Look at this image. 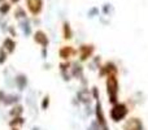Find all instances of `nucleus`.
<instances>
[{"label": "nucleus", "mask_w": 148, "mask_h": 130, "mask_svg": "<svg viewBox=\"0 0 148 130\" xmlns=\"http://www.w3.org/2000/svg\"><path fill=\"white\" fill-rule=\"evenodd\" d=\"M21 26H22L23 33H25L26 35H30L31 29H30V23H29V21H27V20H26V21H22V22H21Z\"/></svg>", "instance_id": "nucleus-17"}, {"label": "nucleus", "mask_w": 148, "mask_h": 130, "mask_svg": "<svg viewBox=\"0 0 148 130\" xmlns=\"http://www.w3.org/2000/svg\"><path fill=\"white\" fill-rule=\"evenodd\" d=\"M34 130H39V129L38 128H34Z\"/></svg>", "instance_id": "nucleus-29"}, {"label": "nucleus", "mask_w": 148, "mask_h": 130, "mask_svg": "<svg viewBox=\"0 0 148 130\" xmlns=\"http://www.w3.org/2000/svg\"><path fill=\"white\" fill-rule=\"evenodd\" d=\"M94 96H95V99H99V98H97V89L96 87H94Z\"/></svg>", "instance_id": "nucleus-25"}, {"label": "nucleus", "mask_w": 148, "mask_h": 130, "mask_svg": "<svg viewBox=\"0 0 148 130\" xmlns=\"http://www.w3.org/2000/svg\"><path fill=\"white\" fill-rule=\"evenodd\" d=\"M94 50H95V47L92 46V44H83V46L79 47L78 52H79V56H81L82 61H84V60L88 59V57L94 54Z\"/></svg>", "instance_id": "nucleus-4"}, {"label": "nucleus", "mask_w": 148, "mask_h": 130, "mask_svg": "<svg viewBox=\"0 0 148 130\" xmlns=\"http://www.w3.org/2000/svg\"><path fill=\"white\" fill-rule=\"evenodd\" d=\"M118 69L117 66H116L113 63H107L104 66L101 68V70H100V76H109V74H117Z\"/></svg>", "instance_id": "nucleus-8"}, {"label": "nucleus", "mask_w": 148, "mask_h": 130, "mask_svg": "<svg viewBox=\"0 0 148 130\" xmlns=\"http://www.w3.org/2000/svg\"><path fill=\"white\" fill-rule=\"evenodd\" d=\"M18 100V96H14V95H10V96H4L3 98V102L4 104H12V103H16Z\"/></svg>", "instance_id": "nucleus-16"}, {"label": "nucleus", "mask_w": 148, "mask_h": 130, "mask_svg": "<svg viewBox=\"0 0 148 130\" xmlns=\"http://www.w3.org/2000/svg\"><path fill=\"white\" fill-rule=\"evenodd\" d=\"M95 112H96V117H97V122L103 126V128L108 129L107 128V121H105V117H104V113H103V108H101V103L97 100L96 102V105H95Z\"/></svg>", "instance_id": "nucleus-6"}, {"label": "nucleus", "mask_w": 148, "mask_h": 130, "mask_svg": "<svg viewBox=\"0 0 148 130\" xmlns=\"http://www.w3.org/2000/svg\"><path fill=\"white\" fill-rule=\"evenodd\" d=\"M10 8H12V4L10 3H1L0 4V14L1 16H4V14H7L8 12L10 10Z\"/></svg>", "instance_id": "nucleus-14"}, {"label": "nucleus", "mask_w": 148, "mask_h": 130, "mask_svg": "<svg viewBox=\"0 0 148 130\" xmlns=\"http://www.w3.org/2000/svg\"><path fill=\"white\" fill-rule=\"evenodd\" d=\"M127 113H129L127 105L123 104V103H116V104H113L112 109H110V118L114 122H118V121L123 120L127 116Z\"/></svg>", "instance_id": "nucleus-2"}, {"label": "nucleus", "mask_w": 148, "mask_h": 130, "mask_svg": "<svg viewBox=\"0 0 148 130\" xmlns=\"http://www.w3.org/2000/svg\"><path fill=\"white\" fill-rule=\"evenodd\" d=\"M59 54H60V57H61V59L68 60L75 55V50H74L72 46H62L61 48H60Z\"/></svg>", "instance_id": "nucleus-7"}, {"label": "nucleus", "mask_w": 148, "mask_h": 130, "mask_svg": "<svg viewBox=\"0 0 148 130\" xmlns=\"http://www.w3.org/2000/svg\"><path fill=\"white\" fill-rule=\"evenodd\" d=\"M21 113H22V107H14L13 108V111H10V115L12 116H20Z\"/></svg>", "instance_id": "nucleus-20"}, {"label": "nucleus", "mask_w": 148, "mask_h": 130, "mask_svg": "<svg viewBox=\"0 0 148 130\" xmlns=\"http://www.w3.org/2000/svg\"><path fill=\"white\" fill-rule=\"evenodd\" d=\"M26 83H27V79H26V77L25 76H18L17 78H16V85H17V87L20 90H23L25 89V86H26Z\"/></svg>", "instance_id": "nucleus-12"}, {"label": "nucleus", "mask_w": 148, "mask_h": 130, "mask_svg": "<svg viewBox=\"0 0 148 130\" xmlns=\"http://www.w3.org/2000/svg\"><path fill=\"white\" fill-rule=\"evenodd\" d=\"M34 41L38 44L43 46V48H47V46H48V38H47V34L43 30H38L34 34Z\"/></svg>", "instance_id": "nucleus-5"}, {"label": "nucleus", "mask_w": 148, "mask_h": 130, "mask_svg": "<svg viewBox=\"0 0 148 130\" xmlns=\"http://www.w3.org/2000/svg\"><path fill=\"white\" fill-rule=\"evenodd\" d=\"M62 35H64V39H70L73 36L72 29H70V23L68 21H65L64 25H62Z\"/></svg>", "instance_id": "nucleus-10"}, {"label": "nucleus", "mask_w": 148, "mask_h": 130, "mask_svg": "<svg viewBox=\"0 0 148 130\" xmlns=\"http://www.w3.org/2000/svg\"><path fill=\"white\" fill-rule=\"evenodd\" d=\"M110 8H112L110 4H104V7H103V13H104V14H108L109 10H110Z\"/></svg>", "instance_id": "nucleus-24"}, {"label": "nucleus", "mask_w": 148, "mask_h": 130, "mask_svg": "<svg viewBox=\"0 0 148 130\" xmlns=\"http://www.w3.org/2000/svg\"><path fill=\"white\" fill-rule=\"evenodd\" d=\"M5 1V0H0V4H1V3H4Z\"/></svg>", "instance_id": "nucleus-28"}, {"label": "nucleus", "mask_w": 148, "mask_h": 130, "mask_svg": "<svg viewBox=\"0 0 148 130\" xmlns=\"http://www.w3.org/2000/svg\"><path fill=\"white\" fill-rule=\"evenodd\" d=\"M23 122H25V121H23V118L20 117V116H17V117H14L12 121H10L9 125L10 126H17V125H22Z\"/></svg>", "instance_id": "nucleus-18"}, {"label": "nucleus", "mask_w": 148, "mask_h": 130, "mask_svg": "<svg viewBox=\"0 0 148 130\" xmlns=\"http://www.w3.org/2000/svg\"><path fill=\"white\" fill-rule=\"evenodd\" d=\"M49 105V96H46L43 99V102H42V109H47Z\"/></svg>", "instance_id": "nucleus-23"}, {"label": "nucleus", "mask_w": 148, "mask_h": 130, "mask_svg": "<svg viewBox=\"0 0 148 130\" xmlns=\"http://www.w3.org/2000/svg\"><path fill=\"white\" fill-rule=\"evenodd\" d=\"M13 130H18V129H13Z\"/></svg>", "instance_id": "nucleus-30"}, {"label": "nucleus", "mask_w": 148, "mask_h": 130, "mask_svg": "<svg viewBox=\"0 0 148 130\" xmlns=\"http://www.w3.org/2000/svg\"><path fill=\"white\" fill-rule=\"evenodd\" d=\"M3 98H4V94H3V92L0 91V100H3Z\"/></svg>", "instance_id": "nucleus-27"}, {"label": "nucleus", "mask_w": 148, "mask_h": 130, "mask_svg": "<svg viewBox=\"0 0 148 130\" xmlns=\"http://www.w3.org/2000/svg\"><path fill=\"white\" fill-rule=\"evenodd\" d=\"M25 3H26L27 10L33 16L40 14L42 10H43V4H44L43 0H25Z\"/></svg>", "instance_id": "nucleus-3"}, {"label": "nucleus", "mask_w": 148, "mask_h": 130, "mask_svg": "<svg viewBox=\"0 0 148 130\" xmlns=\"http://www.w3.org/2000/svg\"><path fill=\"white\" fill-rule=\"evenodd\" d=\"M97 13H99V8H97V7H92L91 9L88 10V16H90V17H94V16H96Z\"/></svg>", "instance_id": "nucleus-22"}, {"label": "nucleus", "mask_w": 148, "mask_h": 130, "mask_svg": "<svg viewBox=\"0 0 148 130\" xmlns=\"http://www.w3.org/2000/svg\"><path fill=\"white\" fill-rule=\"evenodd\" d=\"M7 60V54H5L4 48H0V64H4Z\"/></svg>", "instance_id": "nucleus-21"}, {"label": "nucleus", "mask_w": 148, "mask_h": 130, "mask_svg": "<svg viewBox=\"0 0 148 130\" xmlns=\"http://www.w3.org/2000/svg\"><path fill=\"white\" fill-rule=\"evenodd\" d=\"M78 98H79V100L81 102H84V103H87L88 102V98H90V95H88V91L87 90H82L81 92H78Z\"/></svg>", "instance_id": "nucleus-15"}, {"label": "nucleus", "mask_w": 148, "mask_h": 130, "mask_svg": "<svg viewBox=\"0 0 148 130\" xmlns=\"http://www.w3.org/2000/svg\"><path fill=\"white\" fill-rule=\"evenodd\" d=\"M14 17L17 20H21V18H26V10L23 9L22 7H17L14 10Z\"/></svg>", "instance_id": "nucleus-13"}, {"label": "nucleus", "mask_w": 148, "mask_h": 130, "mask_svg": "<svg viewBox=\"0 0 148 130\" xmlns=\"http://www.w3.org/2000/svg\"><path fill=\"white\" fill-rule=\"evenodd\" d=\"M4 50H7L9 54H12L13 51H14V48H16V43L13 42V39H10V38H7L4 41V47H3Z\"/></svg>", "instance_id": "nucleus-11"}, {"label": "nucleus", "mask_w": 148, "mask_h": 130, "mask_svg": "<svg viewBox=\"0 0 148 130\" xmlns=\"http://www.w3.org/2000/svg\"><path fill=\"white\" fill-rule=\"evenodd\" d=\"M123 130H142V122L138 118H130L126 122Z\"/></svg>", "instance_id": "nucleus-9"}, {"label": "nucleus", "mask_w": 148, "mask_h": 130, "mask_svg": "<svg viewBox=\"0 0 148 130\" xmlns=\"http://www.w3.org/2000/svg\"><path fill=\"white\" fill-rule=\"evenodd\" d=\"M88 130H108V129L103 128V126L100 125L99 122H92V124H91V126H90V129H88Z\"/></svg>", "instance_id": "nucleus-19"}, {"label": "nucleus", "mask_w": 148, "mask_h": 130, "mask_svg": "<svg viewBox=\"0 0 148 130\" xmlns=\"http://www.w3.org/2000/svg\"><path fill=\"white\" fill-rule=\"evenodd\" d=\"M17 3H20V0H10V4H17Z\"/></svg>", "instance_id": "nucleus-26"}, {"label": "nucleus", "mask_w": 148, "mask_h": 130, "mask_svg": "<svg viewBox=\"0 0 148 130\" xmlns=\"http://www.w3.org/2000/svg\"><path fill=\"white\" fill-rule=\"evenodd\" d=\"M118 79L116 74L107 76V92L109 96V102L112 104H116L118 100Z\"/></svg>", "instance_id": "nucleus-1"}]
</instances>
